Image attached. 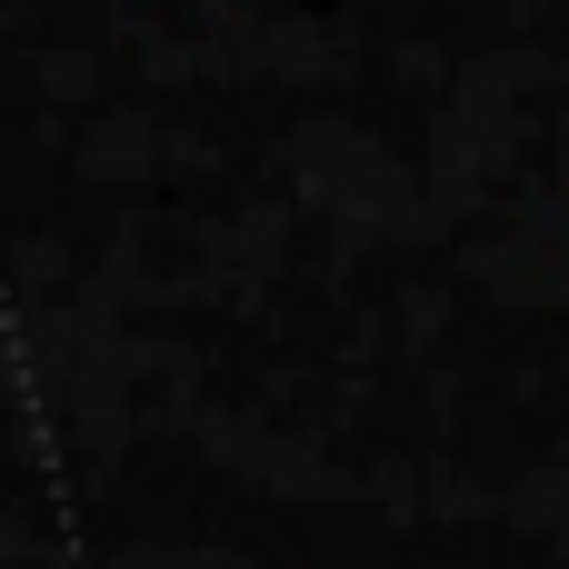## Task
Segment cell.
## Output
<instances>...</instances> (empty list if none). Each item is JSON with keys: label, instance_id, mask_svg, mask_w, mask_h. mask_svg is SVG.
<instances>
[]
</instances>
